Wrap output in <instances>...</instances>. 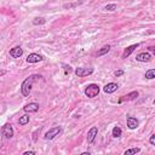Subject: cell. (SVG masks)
<instances>
[{
	"label": "cell",
	"mask_w": 155,
	"mask_h": 155,
	"mask_svg": "<svg viewBox=\"0 0 155 155\" xmlns=\"http://www.w3.org/2000/svg\"><path fill=\"white\" fill-rule=\"evenodd\" d=\"M138 96H140V93H138V91H131L130 93H127L124 98H121L119 102H123V101H127V102H131V101H136L138 98Z\"/></svg>",
	"instance_id": "obj_10"
},
{
	"label": "cell",
	"mask_w": 155,
	"mask_h": 155,
	"mask_svg": "<svg viewBox=\"0 0 155 155\" xmlns=\"http://www.w3.org/2000/svg\"><path fill=\"white\" fill-rule=\"evenodd\" d=\"M62 67H63V69H64V73H66V74H69V73H72V72H73V68H72L70 66H68V64H62Z\"/></svg>",
	"instance_id": "obj_22"
},
{
	"label": "cell",
	"mask_w": 155,
	"mask_h": 155,
	"mask_svg": "<svg viewBox=\"0 0 155 155\" xmlns=\"http://www.w3.org/2000/svg\"><path fill=\"white\" fill-rule=\"evenodd\" d=\"M97 133H98V128H97L96 126H92L89 132H87V136H86V140H87V143H93L96 137H97Z\"/></svg>",
	"instance_id": "obj_6"
},
{
	"label": "cell",
	"mask_w": 155,
	"mask_h": 155,
	"mask_svg": "<svg viewBox=\"0 0 155 155\" xmlns=\"http://www.w3.org/2000/svg\"><path fill=\"white\" fill-rule=\"evenodd\" d=\"M44 23H46V19L44 17H36V18H34V21H33L34 26H40V24H44Z\"/></svg>",
	"instance_id": "obj_19"
},
{
	"label": "cell",
	"mask_w": 155,
	"mask_h": 155,
	"mask_svg": "<svg viewBox=\"0 0 155 155\" xmlns=\"http://www.w3.org/2000/svg\"><path fill=\"white\" fill-rule=\"evenodd\" d=\"M34 154H35V151H32V150H30V151H24V153H23V155H34Z\"/></svg>",
	"instance_id": "obj_25"
},
{
	"label": "cell",
	"mask_w": 155,
	"mask_h": 155,
	"mask_svg": "<svg viewBox=\"0 0 155 155\" xmlns=\"http://www.w3.org/2000/svg\"><path fill=\"white\" fill-rule=\"evenodd\" d=\"M39 78H41V75H38V74H33V75H29L27 79L23 80L22 85H21V92L24 97H28L30 91H32V87H33V84L36 79H39Z\"/></svg>",
	"instance_id": "obj_1"
},
{
	"label": "cell",
	"mask_w": 155,
	"mask_h": 155,
	"mask_svg": "<svg viewBox=\"0 0 155 155\" xmlns=\"http://www.w3.org/2000/svg\"><path fill=\"white\" fill-rule=\"evenodd\" d=\"M1 134L4 136V138L6 140H10L13 137V128H12V125L11 124H5L3 127H1Z\"/></svg>",
	"instance_id": "obj_4"
},
{
	"label": "cell",
	"mask_w": 155,
	"mask_h": 155,
	"mask_svg": "<svg viewBox=\"0 0 155 155\" xmlns=\"http://www.w3.org/2000/svg\"><path fill=\"white\" fill-rule=\"evenodd\" d=\"M121 133H123V131H121V128H120L119 126L113 127L111 134H113V137H114V138H119V137H121Z\"/></svg>",
	"instance_id": "obj_17"
},
{
	"label": "cell",
	"mask_w": 155,
	"mask_h": 155,
	"mask_svg": "<svg viewBox=\"0 0 155 155\" xmlns=\"http://www.w3.org/2000/svg\"><path fill=\"white\" fill-rule=\"evenodd\" d=\"M118 89H119V85L116 84V83H109V84H107V85L103 87V91L109 94V93H114Z\"/></svg>",
	"instance_id": "obj_12"
},
{
	"label": "cell",
	"mask_w": 155,
	"mask_h": 155,
	"mask_svg": "<svg viewBox=\"0 0 155 155\" xmlns=\"http://www.w3.org/2000/svg\"><path fill=\"white\" fill-rule=\"evenodd\" d=\"M100 91H101V89L97 84H90L85 89V94H86V97H89V98H94V97L98 96Z\"/></svg>",
	"instance_id": "obj_2"
},
{
	"label": "cell",
	"mask_w": 155,
	"mask_h": 155,
	"mask_svg": "<svg viewBox=\"0 0 155 155\" xmlns=\"http://www.w3.org/2000/svg\"><path fill=\"white\" fill-rule=\"evenodd\" d=\"M41 61H44V57L39 53H30L27 57L28 63H38V62H41Z\"/></svg>",
	"instance_id": "obj_7"
},
{
	"label": "cell",
	"mask_w": 155,
	"mask_h": 155,
	"mask_svg": "<svg viewBox=\"0 0 155 155\" xmlns=\"http://www.w3.org/2000/svg\"><path fill=\"white\" fill-rule=\"evenodd\" d=\"M144 76H145V79H148V80H153L154 78H155V69H149V70H147Z\"/></svg>",
	"instance_id": "obj_18"
},
{
	"label": "cell",
	"mask_w": 155,
	"mask_h": 155,
	"mask_svg": "<svg viewBox=\"0 0 155 155\" xmlns=\"http://www.w3.org/2000/svg\"><path fill=\"white\" fill-rule=\"evenodd\" d=\"M61 132H62V127L61 126H55V127H52V128H50L46 133H45V136H44V138L46 140V141H52V140H55L58 134H61Z\"/></svg>",
	"instance_id": "obj_3"
},
{
	"label": "cell",
	"mask_w": 155,
	"mask_h": 155,
	"mask_svg": "<svg viewBox=\"0 0 155 155\" xmlns=\"http://www.w3.org/2000/svg\"><path fill=\"white\" fill-rule=\"evenodd\" d=\"M28 123H29V115H28V113L24 114V115H22L21 118L18 119V124L21 125V126H24V125H27Z\"/></svg>",
	"instance_id": "obj_16"
},
{
	"label": "cell",
	"mask_w": 155,
	"mask_h": 155,
	"mask_svg": "<svg viewBox=\"0 0 155 155\" xmlns=\"http://www.w3.org/2000/svg\"><path fill=\"white\" fill-rule=\"evenodd\" d=\"M140 46V44H133V45H131V46H128V47H126L125 49V51H124V53H123V58H126V57H128L136 49H137Z\"/></svg>",
	"instance_id": "obj_14"
},
{
	"label": "cell",
	"mask_w": 155,
	"mask_h": 155,
	"mask_svg": "<svg viewBox=\"0 0 155 155\" xmlns=\"http://www.w3.org/2000/svg\"><path fill=\"white\" fill-rule=\"evenodd\" d=\"M149 143L151 144V145H155V134L153 133V134H150V138H149Z\"/></svg>",
	"instance_id": "obj_23"
},
{
	"label": "cell",
	"mask_w": 155,
	"mask_h": 155,
	"mask_svg": "<svg viewBox=\"0 0 155 155\" xmlns=\"http://www.w3.org/2000/svg\"><path fill=\"white\" fill-rule=\"evenodd\" d=\"M126 124H127V127H128L130 130H134V128H137V127H138V125H140L138 120L136 119V118H133V116H128L127 120H126Z\"/></svg>",
	"instance_id": "obj_13"
},
{
	"label": "cell",
	"mask_w": 155,
	"mask_h": 155,
	"mask_svg": "<svg viewBox=\"0 0 155 155\" xmlns=\"http://www.w3.org/2000/svg\"><path fill=\"white\" fill-rule=\"evenodd\" d=\"M136 61L138 62H150L151 61V55L149 52H141L136 56Z\"/></svg>",
	"instance_id": "obj_9"
},
{
	"label": "cell",
	"mask_w": 155,
	"mask_h": 155,
	"mask_svg": "<svg viewBox=\"0 0 155 155\" xmlns=\"http://www.w3.org/2000/svg\"><path fill=\"white\" fill-rule=\"evenodd\" d=\"M114 74H115V76H116V78H118V76H121V75H124V74H125V72H124V70H116Z\"/></svg>",
	"instance_id": "obj_24"
},
{
	"label": "cell",
	"mask_w": 155,
	"mask_h": 155,
	"mask_svg": "<svg viewBox=\"0 0 155 155\" xmlns=\"http://www.w3.org/2000/svg\"><path fill=\"white\" fill-rule=\"evenodd\" d=\"M75 75L79 76V78H84V76H87V75H91L93 73V69L92 68H84V67H79L74 70Z\"/></svg>",
	"instance_id": "obj_5"
},
{
	"label": "cell",
	"mask_w": 155,
	"mask_h": 155,
	"mask_svg": "<svg viewBox=\"0 0 155 155\" xmlns=\"http://www.w3.org/2000/svg\"><path fill=\"white\" fill-rule=\"evenodd\" d=\"M39 108H40V106H39V103H35V102H32V103H28L27 106L23 107V110L26 113H36L39 110Z\"/></svg>",
	"instance_id": "obj_8"
},
{
	"label": "cell",
	"mask_w": 155,
	"mask_h": 155,
	"mask_svg": "<svg viewBox=\"0 0 155 155\" xmlns=\"http://www.w3.org/2000/svg\"><path fill=\"white\" fill-rule=\"evenodd\" d=\"M106 11H115L116 10V4H108L104 6Z\"/></svg>",
	"instance_id": "obj_21"
},
{
	"label": "cell",
	"mask_w": 155,
	"mask_h": 155,
	"mask_svg": "<svg viewBox=\"0 0 155 155\" xmlns=\"http://www.w3.org/2000/svg\"><path fill=\"white\" fill-rule=\"evenodd\" d=\"M148 49H149V51H151V52H154V51H155V49H154V46H149Z\"/></svg>",
	"instance_id": "obj_26"
},
{
	"label": "cell",
	"mask_w": 155,
	"mask_h": 155,
	"mask_svg": "<svg viewBox=\"0 0 155 155\" xmlns=\"http://www.w3.org/2000/svg\"><path fill=\"white\" fill-rule=\"evenodd\" d=\"M109 51H110V45H104L98 50V52H97V57H102V56L107 55Z\"/></svg>",
	"instance_id": "obj_15"
},
{
	"label": "cell",
	"mask_w": 155,
	"mask_h": 155,
	"mask_svg": "<svg viewBox=\"0 0 155 155\" xmlns=\"http://www.w3.org/2000/svg\"><path fill=\"white\" fill-rule=\"evenodd\" d=\"M141 151V148H130L125 150V155H133V154H138Z\"/></svg>",
	"instance_id": "obj_20"
},
{
	"label": "cell",
	"mask_w": 155,
	"mask_h": 155,
	"mask_svg": "<svg viewBox=\"0 0 155 155\" xmlns=\"http://www.w3.org/2000/svg\"><path fill=\"white\" fill-rule=\"evenodd\" d=\"M22 55H23V49L21 46H15L10 50V56L13 58H19L22 57Z\"/></svg>",
	"instance_id": "obj_11"
}]
</instances>
